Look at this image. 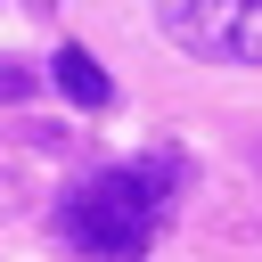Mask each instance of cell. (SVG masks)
I'll use <instances>...</instances> for the list:
<instances>
[{
  "instance_id": "cell-3",
  "label": "cell",
  "mask_w": 262,
  "mask_h": 262,
  "mask_svg": "<svg viewBox=\"0 0 262 262\" xmlns=\"http://www.w3.org/2000/svg\"><path fill=\"white\" fill-rule=\"evenodd\" d=\"M49 82H57L66 106H82V115H106V106H115V82H106V66H98L82 41H66V49L49 57Z\"/></svg>"
},
{
  "instance_id": "cell-4",
  "label": "cell",
  "mask_w": 262,
  "mask_h": 262,
  "mask_svg": "<svg viewBox=\"0 0 262 262\" xmlns=\"http://www.w3.org/2000/svg\"><path fill=\"white\" fill-rule=\"evenodd\" d=\"M25 90H33V74H25V66H16V57H0V106H16V98H25Z\"/></svg>"
},
{
  "instance_id": "cell-5",
  "label": "cell",
  "mask_w": 262,
  "mask_h": 262,
  "mask_svg": "<svg viewBox=\"0 0 262 262\" xmlns=\"http://www.w3.org/2000/svg\"><path fill=\"white\" fill-rule=\"evenodd\" d=\"M25 8H33V16H49V8H57V0H25Z\"/></svg>"
},
{
  "instance_id": "cell-2",
  "label": "cell",
  "mask_w": 262,
  "mask_h": 262,
  "mask_svg": "<svg viewBox=\"0 0 262 262\" xmlns=\"http://www.w3.org/2000/svg\"><path fill=\"white\" fill-rule=\"evenodd\" d=\"M164 25L196 57L262 66V0H164Z\"/></svg>"
},
{
  "instance_id": "cell-1",
  "label": "cell",
  "mask_w": 262,
  "mask_h": 262,
  "mask_svg": "<svg viewBox=\"0 0 262 262\" xmlns=\"http://www.w3.org/2000/svg\"><path fill=\"white\" fill-rule=\"evenodd\" d=\"M164 205H172V164H115L57 205V237L90 262H139L164 229Z\"/></svg>"
},
{
  "instance_id": "cell-6",
  "label": "cell",
  "mask_w": 262,
  "mask_h": 262,
  "mask_svg": "<svg viewBox=\"0 0 262 262\" xmlns=\"http://www.w3.org/2000/svg\"><path fill=\"white\" fill-rule=\"evenodd\" d=\"M254 164H262V147H254Z\"/></svg>"
}]
</instances>
